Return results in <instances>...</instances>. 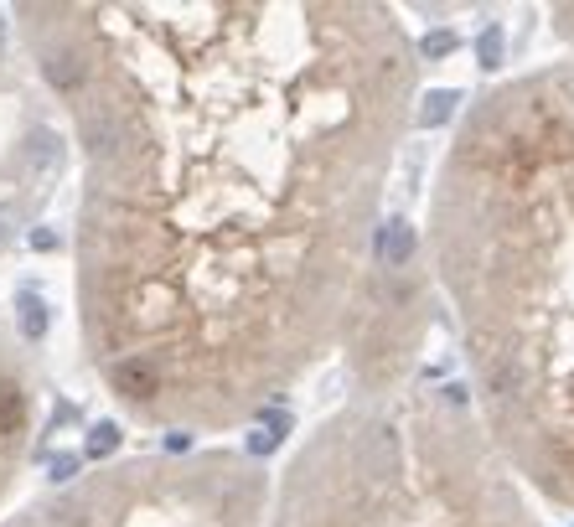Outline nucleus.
Here are the masks:
<instances>
[{
  "mask_svg": "<svg viewBox=\"0 0 574 527\" xmlns=\"http://www.w3.org/2000/svg\"><path fill=\"white\" fill-rule=\"evenodd\" d=\"M21 42L78 140L83 357L145 429L264 419L352 341L419 47L368 0H42Z\"/></svg>",
  "mask_w": 574,
  "mask_h": 527,
  "instance_id": "f257e3e1",
  "label": "nucleus"
},
{
  "mask_svg": "<svg viewBox=\"0 0 574 527\" xmlns=\"http://www.w3.org/2000/svg\"><path fill=\"white\" fill-rule=\"evenodd\" d=\"M264 527H543L471 398L373 383L311 424L269 481Z\"/></svg>",
  "mask_w": 574,
  "mask_h": 527,
  "instance_id": "7ed1b4c3",
  "label": "nucleus"
},
{
  "mask_svg": "<svg viewBox=\"0 0 574 527\" xmlns=\"http://www.w3.org/2000/svg\"><path fill=\"white\" fill-rule=\"evenodd\" d=\"M554 16L564 52L461 109L425 254L481 429L538 502L574 517V6Z\"/></svg>",
  "mask_w": 574,
  "mask_h": 527,
  "instance_id": "f03ea898",
  "label": "nucleus"
},
{
  "mask_svg": "<svg viewBox=\"0 0 574 527\" xmlns=\"http://www.w3.org/2000/svg\"><path fill=\"white\" fill-rule=\"evenodd\" d=\"M37 440V378L11 336H0V507L16 491Z\"/></svg>",
  "mask_w": 574,
  "mask_h": 527,
  "instance_id": "39448f33",
  "label": "nucleus"
},
{
  "mask_svg": "<svg viewBox=\"0 0 574 527\" xmlns=\"http://www.w3.org/2000/svg\"><path fill=\"white\" fill-rule=\"evenodd\" d=\"M264 465L238 450H161L109 460L0 527H264Z\"/></svg>",
  "mask_w": 574,
  "mask_h": 527,
  "instance_id": "20e7f679",
  "label": "nucleus"
}]
</instances>
